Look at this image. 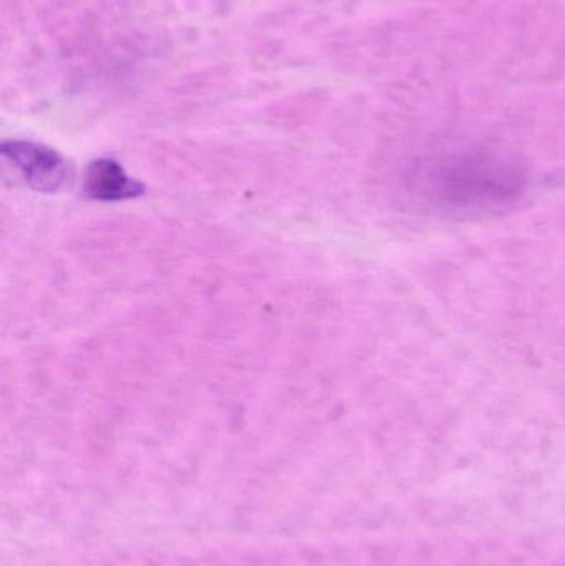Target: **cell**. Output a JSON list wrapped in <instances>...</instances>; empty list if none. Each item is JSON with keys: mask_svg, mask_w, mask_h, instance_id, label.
<instances>
[{"mask_svg": "<svg viewBox=\"0 0 565 566\" xmlns=\"http://www.w3.org/2000/svg\"><path fill=\"white\" fill-rule=\"evenodd\" d=\"M83 192L92 201L118 202L138 198L145 192V186L129 178L118 163L103 158L86 169Z\"/></svg>", "mask_w": 565, "mask_h": 566, "instance_id": "3957f363", "label": "cell"}, {"mask_svg": "<svg viewBox=\"0 0 565 566\" xmlns=\"http://www.w3.org/2000/svg\"><path fill=\"white\" fill-rule=\"evenodd\" d=\"M410 178L428 205L457 214L508 208L524 195L527 182L523 165L504 153L486 148L425 159Z\"/></svg>", "mask_w": 565, "mask_h": 566, "instance_id": "6da1fadb", "label": "cell"}, {"mask_svg": "<svg viewBox=\"0 0 565 566\" xmlns=\"http://www.w3.org/2000/svg\"><path fill=\"white\" fill-rule=\"evenodd\" d=\"M2 156L35 191L55 192L69 181V166L55 149L30 142H6Z\"/></svg>", "mask_w": 565, "mask_h": 566, "instance_id": "7a4b0ae2", "label": "cell"}]
</instances>
